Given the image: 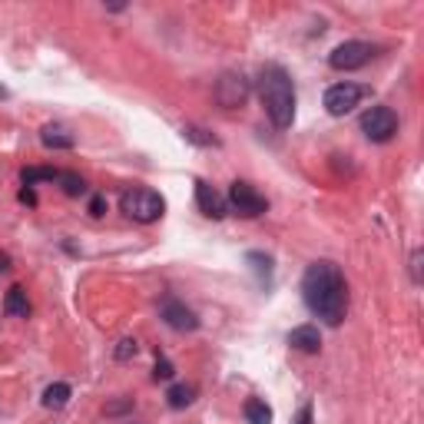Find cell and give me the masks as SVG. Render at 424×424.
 I'll use <instances>...</instances> for the list:
<instances>
[{
    "label": "cell",
    "mask_w": 424,
    "mask_h": 424,
    "mask_svg": "<svg viewBox=\"0 0 424 424\" xmlns=\"http://www.w3.org/2000/svg\"><path fill=\"white\" fill-rule=\"evenodd\" d=\"M302 295H305V305L312 309V315H318L325 325H341L348 312V285L345 275L335 262H312L305 269V279H302Z\"/></svg>",
    "instance_id": "cell-1"
},
{
    "label": "cell",
    "mask_w": 424,
    "mask_h": 424,
    "mask_svg": "<svg viewBox=\"0 0 424 424\" xmlns=\"http://www.w3.org/2000/svg\"><path fill=\"white\" fill-rule=\"evenodd\" d=\"M259 97H262V106H265L272 126L275 129H289L292 120H295V83H292L289 70L279 67V63L262 67Z\"/></svg>",
    "instance_id": "cell-2"
},
{
    "label": "cell",
    "mask_w": 424,
    "mask_h": 424,
    "mask_svg": "<svg viewBox=\"0 0 424 424\" xmlns=\"http://www.w3.org/2000/svg\"><path fill=\"white\" fill-rule=\"evenodd\" d=\"M120 209H123L133 222H156V219H163L166 203H163V196L159 193L136 186V189H126V193L120 196Z\"/></svg>",
    "instance_id": "cell-3"
},
{
    "label": "cell",
    "mask_w": 424,
    "mask_h": 424,
    "mask_svg": "<svg viewBox=\"0 0 424 424\" xmlns=\"http://www.w3.org/2000/svg\"><path fill=\"white\" fill-rule=\"evenodd\" d=\"M229 209L239 212L242 219H259L262 212L269 209V203H265V196L255 189L252 183H242V179H235V183L229 186Z\"/></svg>",
    "instance_id": "cell-4"
},
{
    "label": "cell",
    "mask_w": 424,
    "mask_h": 424,
    "mask_svg": "<svg viewBox=\"0 0 424 424\" xmlns=\"http://www.w3.org/2000/svg\"><path fill=\"white\" fill-rule=\"evenodd\" d=\"M361 133L371 143H388L398 133V113L391 106H371V110L361 113Z\"/></svg>",
    "instance_id": "cell-5"
},
{
    "label": "cell",
    "mask_w": 424,
    "mask_h": 424,
    "mask_svg": "<svg viewBox=\"0 0 424 424\" xmlns=\"http://www.w3.org/2000/svg\"><path fill=\"white\" fill-rule=\"evenodd\" d=\"M371 53H375V47L365 43V40H345V43H338V47L328 53V67L332 70H358L371 60Z\"/></svg>",
    "instance_id": "cell-6"
},
{
    "label": "cell",
    "mask_w": 424,
    "mask_h": 424,
    "mask_svg": "<svg viewBox=\"0 0 424 424\" xmlns=\"http://www.w3.org/2000/svg\"><path fill=\"white\" fill-rule=\"evenodd\" d=\"M368 97V90L365 87H358V83H335V87H328L325 90V110L332 116H345V113H351L361 100Z\"/></svg>",
    "instance_id": "cell-7"
},
{
    "label": "cell",
    "mask_w": 424,
    "mask_h": 424,
    "mask_svg": "<svg viewBox=\"0 0 424 424\" xmlns=\"http://www.w3.org/2000/svg\"><path fill=\"white\" fill-rule=\"evenodd\" d=\"M249 97V80L242 73H226V77L216 83V100H219L226 110H235V106L245 103Z\"/></svg>",
    "instance_id": "cell-8"
},
{
    "label": "cell",
    "mask_w": 424,
    "mask_h": 424,
    "mask_svg": "<svg viewBox=\"0 0 424 424\" xmlns=\"http://www.w3.org/2000/svg\"><path fill=\"white\" fill-rule=\"evenodd\" d=\"M163 322L169 328H176V332H196L199 328V318H196V312L193 309H186L183 302H176V299H169V302H163Z\"/></svg>",
    "instance_id": "cell-9"
},
{
    "label": "cell",
    "mask_w": 424,
    "mask_h": 424,
    "mask_svg": "<svg viewBox=\"0 0 424 424\" xmlns=\"http://www.w3.org/2000/svg\"><path fill=\"white\" fill-rule=\"evenodd\" d=\"M196 203H199V209H203L209 219H222V216L229 212V203H226L209 183H203V179L196 183Z\"/></svg>",
    "instance_id": "cell-10"
},
{
    "label": "cell",
    "mask_w": 424,
    "mask_h": 424,
    "mask_svg": "<svg viewBox=\"0 0 424 424\" xmlns=\"http://www.w3.org/2000/svg\"><path fill=\"white\" fill-rule=\"evenodd\" d=\"M289 345L295 348V351H302V355H318V348H322V335H318L315 325H299V328H292Z\"/></svg>",
    "instance_id": "cell-11"
},
{
    "label": "cell",
    "mask_w": 424,
    "mask_h": 424,
    "mask_svg": "<svg viewBox=\"0 0 424 424\" xmlns=\"http://www.w3.org/2000/svg\"><path fill=\"white\" fill-rule=\"evenodd\" d=\"M4 312L10 318H27L30 315V302H27V292L20 285H10L7 295H4Z\"/></svg>",
    "instance_id": "cell-12"
},
{
    "label": "cell",
    "mask_w": 424,
    "mask_h": 424,
    "mask_svg": "<svg viewBox=\"0 0 424 424\" xmlns=\"http://www.w3.org/2000/svg\"><path fill=\"white\" fill-rule=\"evenodd\" d=\"M40 139H43V146H50V149H70V146H73V136H70L63 126H43Z\"/></svg>",
    "instance_id": "cell-13"
},
{
    "label": "cell",
    "mask_w": 424,
    "mask_h": 424,
    "mask_svg": "<svg viewBox=\"0 0 424 424\" xmlns=\"http://www.w3.org/2000/svg\"><path fill=\"white\" fill-rule=\"evenodd\" d=\"M245 421L249 424H272V408L262 398H249L245 401Z\"/></svg>",
    "instance_id": "cell-14"
},
{
    "label": "cell",
    "mask_w": 424,
    "mask_h": 424,
    "mask_svg": "<svg viewBox=\"0 0 424 424\" xmlns=\"http://www.w3.org/2000/svg\"><path fill=\"white\" fill-rule=\"evenodd\" d=\"M193 398H196V388L193 385H173L169 391H166V401H169V408H189L193 405Z\"/></svg>",
    "instance_id": "cell-15"
},
{
    "label": "cell",
    "mask_w": 424,
    "mask_h": 424,
    "mask_svg": "<svg viewBox=\"0 0 424 424\" xmlns=\"http://www.w3.org/2000/svg\"><path fill=\"white\" fill-rule=\"evenodd\" d=\"M70 395H73V391H70V385L57 381V385H50L47 391H43V405L53 408V411H60V408H63V405L70 401Z\"/></svg>",
    "instance_id": "cell-16"
},
{
    "label": "cell",
    "mask_w": 424,
    "mask_h": 424,
    "mask_svg": "<svg viewBox=\"0 0 424 424\" xmlns=\"http://www.w3.org/2000/svg\"><path fill=\"white\" fill-rule=\"evenodd\" d=\"M57 183L63 186V193L67 196H83L87 193V183H83V176H77V173H60Z\"/></svg>",
    "instance_id": "cell-17"
},
{
    "label": "cell",
    "mask_w": 424,
    "mask_h": 424,
    "mask_svg": "<svg viewBox=\"0 0 424 424\" xmlns=\"http://www.w3.org/2000/svg\"><path fill=\"white\" fill-rule=\"evenodd\" d=\"M57 169H40V166H30V169H23V186H33V183H53L57 179Z\"/></svg>",
    "instance_id": "cell-18"
},
{
    "label": "cell",
    "mask_w": 424,
    "mask_h": 424,
    "mask_svg": "<svg viewBox=\"0 0 424 424\" xmlns=\"http://www.w3.org/2000/svg\"><path fill=\"white\" fill-rule=\"evenodd\" d=\"M183 133H186V139H193L199 146H216V136H206V129H199V126H186Z\"/></svg>",
    "instance_id": "cell-19"
},
{
    "label": "cell",
    "mask_w": 424,
    "mask_h": 424,
    "mask_svg": "<svg viewBox=\"0 0 424 424\" xmlns=\"http://www.w3.org/2000/svg\"><path fill=\"white\" fill-rule=\"evenodd\" d=\"M176 375V368H173V361H166V358H159L156 361V371H153V378L156 381H169V378Z\"/></svg>",
    "instance_id": "cell-20"
},
{
    "label": "cell",
    "mask_w": 424,
    "mask_h": 424,
    "mask_svg": "<svg viewBox=\"0 0 424 424\" xmlns=\"http://www.w3.org/2000/svg\"><path fill=\"white\" fill-rule=\"evenodd\" d=\"M133 355H136V341H133V338H123L120 348H116V358H120V361H129Z\"/></svg>",
    "instance_id": "cell-21"
},
{
    "label": "cell",
    "mask_w": 424,
    "mask_h": 424,
    "mask_svg": "<svg viewBox=\"0 0 424 424\" xmlns=\"http://www.w3.org/2000/svg\"><path fill=\"white\" fill-rule=\"evenodd\" d=\"M249 262H252V265H255V272H265V279H269V265H272V262H269V255H262V252H249Z\"/></svg>",
    "instance_id": "cell-22"
},
{
    "label": "cell",
    "mask_w": 424,
    "mask_h": 424,
    "mask_svg": "<svg viewBox=\"0 0 424 424\" xmlns=\"http://www.w3.org/2000/svg\"><path fill=\"white\" fill-rule=\"evenodd\" d=\"M106 212V199L103 196H93V203H90V216H103Z\"/></svg>",
    "instance_id": "cell-23"
},
{
    "label": "cell",
    "mask_w": 424,
    "mask_h": 424,
    "mask_svg": "<svg viewBox=\"0 0 424 424\" xmlns=\"http://www.w3.org/2000/svg\"><path fill=\"white\" fill-rule=\"evenodd\" d=\"M126 408H133V401H116V405L106 408V415H120V411H126Z\"/></svg>",
    "instance_id": "cell-24"
},
{
    "label": "cell",
    "mask_w": 424,
    "mask_h": 424,
    "mask_svg": "<svg viewBox=\"0 0 424 424\" xmlns=\"http://www.w3.org/2000/svg\"><path fill=\"white\" fill-rule=\"evenodd\" d=\"M295 424H312V408L309 405L302 408V415H299V421H295Z\"/></svg>",
    "instance_id": "cell-25"
},
{
    "label": "cell",
    "mask_w": 424,
    "mask_h": 424,
    "mask_svg": "<svg viewBox=\"0 0 424 424\" xmlns=\"http://www.w3.org/2000/svg\"><path fill=\"white\" fill-rule=\"evenodd\" d=\"M20 199H23V203H37V196L30 193V189H23V193H20Z\"/></svg>",
    "instance_id": "cell-26"
}]
</instances>
